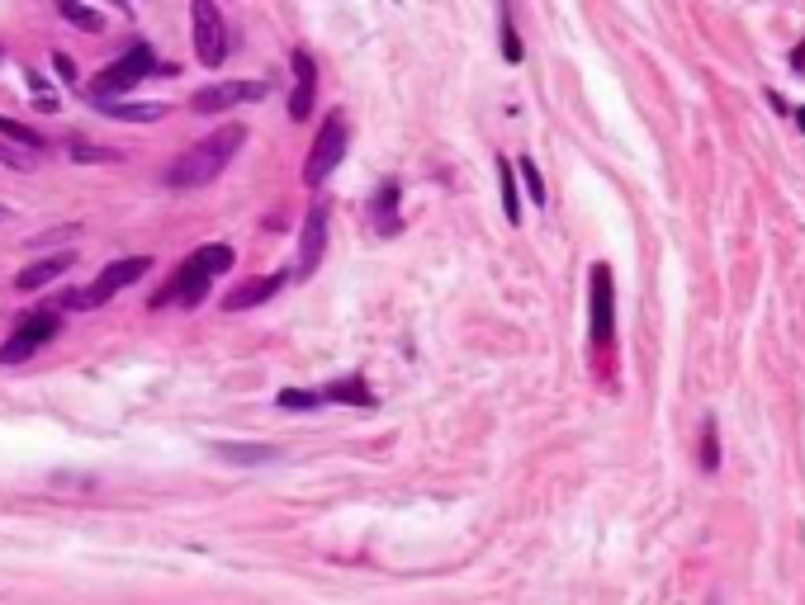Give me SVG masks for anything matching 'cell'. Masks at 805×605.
Returning a JSON list of instances; mask_svg holds the SVG:
<instances>
[{"instance_id": "obj_9", "label": "cell", "mask_w": 805, "mask_h": 605, "mask_svg": "<svg viewBox=\"0 0 805 605\" xmlns=\"http://www.w3.org/2000/svg\"><path fill=\"white\" fill-rule=\"evenodd\" d=\"M266 95H270L266 80H213V86L195 90L190 109H195V114H223V109L256 104V100H266Z\"/></svg>"}, {"instance_id": "obj_7", "label": "cell", "mask_w": 805, "mask_h": 605, "mask_svg": "<svg viewBox=\"0 0 805 605\" xmlns=\"http://www.w3.org/2000/svg\"><path fill=\"white\" fill-rule=\"evenodd\" d=\"M588 336L592 346L616 341V284H611V265H602V260L588 274Z\"/></svg>"}, {"instance_id": "obj_26", "label": "cell", "mask_w": 805, "mask_h": 605, "mask_svg": "<svg viewBox=\"0 0 805 605\" xmlns=\"http://www.w3.org/2000/svg\"><path fill=\"white\" fill-rule=\"evenodd\" d=\"M0 161H10V166H19V171H29V166H34V157H24V151H15L10 142H0Z\"/></svg>"}, {"instance_id": "obj_19", "label": "cell", "mask_w": 805, "mask_h": 605, "mask_svg": "<svg viewBox=\"0 0 805 605\" xmlns=\"http://www.w3.org/2000/svg\"><path fill=\"white\" fill-rule=\"evenodd\" d=\"M498 19H502V57L516 66V62L526 57V48H522V34H516V24H512V5H502Z\"/></svg>"}, {"instance_id": "obj_12", "label": "cell", "mask_w": 805, "mask_h": 605, "mask_svg": "<svg viewBox=\"0 0 805 605\" xmlns=\"http://www.w3.org/2000/svg\"><path fill=\"white\" fill-rule=\"evenodd\" d=\"M284 288V274H261V280H242L228 288L223 308L228 312H247V308H261V302H270Z\"/></svg>"}, {"instance_id": "obj_30", "label": "cell", "mask_w": 805, "mask_h": 605, "mask_svg": "<svg viewBox=\"0 0 805 605\" xmlns=\"http://www.w3.org/2000/svg\"><path fill=\"white\" fill-rule=\"evenodd\" d=\"M791 119H796V128L805 133V104H801V109H791Z\"/></svg>"}, {"instance_id": "obj_28", "label": "cell", "mask_w": 805, "mask_h": 605, "mask_svg": "<svg viewBox=\"0 0 805 605\" xmlns=\"http://www.w3.org/2000/svg\"><path fill=\"white\" fill-rule=\"evenodd\" d=\"M52 62H58V72H62V80H76V72H72V62H66V57H62V52H58V57H52Z\"/></svg>"}, {"instance_id": "obj_10", "label": "cell", "mask_w": 805, "mask_h": 605, "mask_svg": "<svg viewBox=\"0 0 805 605\" xmlns=\"http://www.w3.org/2000/svg\"><path fill=\"white\" fill-rule=\"evenodd\" d=\"M322 251H327V199H318L308 209L304 237H298V274H304V280L322 265Z\"/></svg>"}, {"instance_id": "obj_13", "label": "cell", "mask_w": 805, "mask_h": 605, "mask_svg": "<svg viewBox=\"0 0 805 605\" xmlns=\"http://www.w3.org/2000/svg\"><path fill=\"white\" fill-rule=\"evenodd\" d=\"M72 270V251H62V256H43V260H34L29 270H19L15 274V284L24 288V294H34V288H43V284H52L58 274H66Z\"/></svg>"}, {"instance_id": "obj_15", "label": "cell", "mask_w": 805, "mask_h": 605, "mask_svg": "<svg viewBox=\"0 0 805 605\" xmlns=\"http://www.w3.org/2000/svg\"><path fill=\"white\" fill-rule=\"evenodd\" d=\"M375 223H379V232L384 237H393V232H403V218H399V185H379V195H375Z\"/></svg>"}, {"instance_id": "obj_4", "label": "cell", "mask_w": 805, "mask_h": 605, "mask_svg": "<svg viewBox=\"0 0 805 605\" xmlns=\"http://www.w3.org/2000/svg\"><path fill=\"white\" fill-rule=\"evenodd\" d=\"M147 270H152V260H147V256L114 260V265H104L100 274H95V284L76 288V294H66V298H62V308H72V312H90V308H100V302H109L114 294H124L128 284H138Z\"/></svg>"}, {"instance_id": "obj_22", "label": "cell", "mask_w": 805, "mask_h": 605, "mask_svg": "<svg viewBox=\"0 0 805 605\" xmlns=\"http://www.w3.org/2000/svg\"><path fill=\"white\" fill-rule=\"evenodd\" d=\"M0 137H5V142H19V147H29V151H38V147H43V137H38L34 128H24V123L5 119V114H0Z\"/></svg>"}, {"instance_id": "obj_8", "label": "cell", "mask_w": 805, "mask_h": 605, "mask_svg": "<svg viewBox=\"0 0 805 605\" xmlns=\"http://www.w3.org/2000/svg\"><path fill=\"white\" fill-rule=\"evenodd\" d=\"M58 326H62L58 312H43V308H38V312H24L19 326L10 332V341L0 346V364H24V360H34V355L43 350L52 336H58Z\"/></svg>"}, {"instance_id": "obj_17", "label": "cell", "mask_w": 805, "mask_h": 605, "mask_svg": "<svg viewBox=\"0 0 805 605\" xmlns=\"http://www.w3.org/2000/svg\"><path fill=\"white\" fill-rule=\"evenodd\" d=\"M58 10H62V19H66V24H76V29H86V34H104V15H100V10L76 5V0H58Z\"/></svg>"}, {"instance_id": "obj_24", "label": "cell", "mask_w": 805, "mask_h": 605, "mask_svg": "<svg viewBox=\"0 0 805 605\" xmlns=\"http://www.w3.org/2000/svg\"><path fill=\"white\" fill-rule=\"evenodd\" d=\"M512 171H516V175H522V180H526V195H530V203H536V209H540V203H545V180H540L536 161H530V157H522V161H516Z\"/></svg>"}, {"instance_id": "obj_27", "label": "cell", "mask_w": 805, "mask_h": 605, "mask_svg": "<svg viewBox=\"0 0 805 605\" xmlns=\"http://www.w3.org/2000/svg\"><path fill=\"white\" fill-rule=\"evenodd\" d=\"M762 100H768V104L777 109V119H791V104H786V95H782V90H772V86H768V90H762Z\"/></svg>"}, {"instance_id": "obj_1", "label": "cell", "mask_w": 805, "mask_h": 605, "mask_svg": "<svg viewBox=\"0 0 805 605\" xmlns=\"http://www.w3.org/2000/svg\"><path fill=\"white\" fill-rule=\"evenodd\" d=\"M247 142V128L242 123H223V128H213L204 142H195L190 151H181V157L166 166V189H204L213 185L218 175L228 171V161L237 157V147Z\"/></svg>"}, {"instance_id": "obj_21", "label": "cell", "mask_w": 805, "mask_h": 605, "mask_svg": "<svg viewBox=\"0 0 805 605\" xmlns=\"http://www.w3.org/2000/svg\"><path fill=\"white\" fill-rule=\"evenodd\" d=\"M104 109H109V119H128V123H152L166 114L161 104H104Z\"/></svg>"}, {"instance_id": "obj_25", "label": "cell", "mask_w": 805, "mask_h": 605, "mask_svg": "<svg viewBox=\"0 0 805 605\" xmlns=\"http://www.w3.org/2000/svg\"><path fill=\"white\" fill-rule=\"evenodd\" d=\"M72 161H114V151H104V147H72Z\"/></svg>"}, {"instance_id": "obj_11", "label": "cell", "mask_w": 805, "mask_h": 605, "mask_svg": "<svg viewBox=\"0 0 805 605\" xmlns=\"http://www.w3.org/2000/svg\"><path fill=\"white\" fill-rule=\"evenodd\" d=\"M290 66H294V95H290V119H294V123H304V119H308V109H313V95H318V66H313V57H308L304 48H294Z\"/></svg>"}, {"instance_id": "obj_6", "label": "cell", "mask_w": 805, "mask_h": 605, "mask_svg": "<svg viewBox=\"0 0 805 605\" xmlns=\"http://www.w3.org/2000/svg\"><path fill=\"white\" fill-rule=\"evenodd\" d=\"M190 38H195V57L209 66V72H218V66L228 62V24H223V15H218V5L213 0H195L190 5Z\"/></svg>"}, {"instance_id": "obj_5", "label": "cell", "mask_w": 805, "mask_h": 605, "mask_svg": "<svg viewBox=\"0 0 805 605\" xmlns=\"http://www.w3.org/2000/svg\"><path fill=\"white\" fill-rule=\"evenodd\" d=\"M346 147H351V123H346V114H341V109H332V114L322 119L318 137H313V147H308L304 180H308V185H322L327 175H332L341 161H346Z\"/></svg>"}, {"instance_id": "obj_16", "label": "cell", "mask_w": 805, "mask_h": 605, "mask_svg": "<svg viewBox=\"0 0 805 605\" xmlns=\"http://www.w3.org/2000/svg\"><path fill=\"white\" fill-rule=\"evenodd\" d=\"M498 189H502V213H507V223L516 227L522 223V199H516V171L507 157H498Z\"/></svg>"}, {"instance_id": "obj_14", "label": "cell", "mask_w": 805, "mask_h": 605, "mask_svg": "<svg viewBox=\"0 0 805 605\" xmlns=\"http://www.w3.org/2000/svg\"><path fill=\"white\" fill-rule=\"evenodd\" d=\"M322 402H351V407H375V393L365 388L360 374H346V379H332L322 393Z\"/></svg>"}, {"instance_id": "obj_18", "label": "cell", "mask_w": 805, "mask_h": 605, "mask_svg": "<svg viewBox=\"0 0 805 605\" xmlns=\"http://www.w3.org/2000/svg\"><path fill=\"white\" fill-rule=\"evenodd\" d=\"M213 454H223L228 463H270V459H275V449H270V445H218Z\"/></svg>"}, {"instance_id": "obj_2", "label": "cell", "mask_w": 805, "mask_h": 605, "mask_svg": "<svg viewBox=\"0 0 805 605\" xmlns=\"http://www.w3.org/2000/svg\"><path fill=\"white\" fill-rule=\"evenodd\" d=\"M233 265H237V256H233V246H228V241L199 246V251H190L181 260V270H175L171 284L152 298V308H166V302H185V308H195V302H204V294H209V284L218 280V274H228Z\"/></svg>"}, {"instance_id": "obj_20", "label": "cell", "mask_w": 805, "mask_h": 605, "mask_svg": "<svg viewBox=\"0 0 805 605\" xmlns=\"http://www.w3.org/2000/svg\"><path fill=\"white\" fill-rule=\"evenodd\" d=\"M701 469L706 473L720 469V425H716V417H706V425H701Z\"/></svg>"}, {"instance_id": "obj_29", "label": "cell", "mask_w": 805, "mask_h": 605, "mask_svg": "<svg viewBox=\"0 0 805 605\" xmlns=\"http://www.w3.org/2000/svg\"><path fill=\"white\" fill-rule=\"evenodd\" d=\"M791 66H796V72H805V43H796V52H791Z\"/></svg>"}, {"instance_id": "obj_23", "label": "cell", "mask_w": 805, "mask_h": 605, "mask_svg": "<svg viewBox=\"0 0 805 605\" xmlns=\"http://www.w3.org/2000/svg\"><path fill=\"white\" fill-rule=\"evenodd\" d=\"M275 402L284 407V411H318L322 407V393H308V388H284Z\"/></svg>"}, {"instance_id": "obj_3", "label": "cell", "mask_w": 805, "mask_h": 605, "mask_svg": "<svg viewBox=\"0 0 805 605\" xmlns=\"http://www.w3.org/2000/svg\"><path fill=\"white\" fill-rule=\"evenodd\" d=\"M152 72H157V52H152V43H143V38H138V43H133V48L124 52V57L109 62L104 72L90 80L86 95H90L95 104H119L128 90H138Z\"/></svg>"}]
</instances>
